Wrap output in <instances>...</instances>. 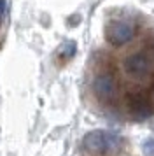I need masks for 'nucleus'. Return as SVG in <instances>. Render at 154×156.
I'll list each match as a JSON object with an SVG mask.
<instances>
[{
    "mask_svg": "<svg viewBox=\"0 0 154 156\" xmlns=\"http://www.w3.org/2000/svg\"><path fill=\"white\" fill-rule=\"evenodd\" d=\"M91 90H93V95L96 97L98 102L107 104V102H112V100L117 98L119 81L112 70H100L93 77Z\"/></svg>",
    "mask_w": 154,
    "mask_h": 156,
    "instance_id": "7ed1b4c3",
    "label": "nucleus"
},
{
    "mask_svg": "<svg viewBox=\"0 0 154 156\" xmlns=\"http://www.w3.org/2000/svg\"><path fill=\"white\" fill-rule=\"evenodd\" d=\"M135 34L137 30L133 27V23L124 21V20H114L105 27V41L114 48L130 44L135 39Z\"/></svg>",
    "mask_w": 154,
    "mask_h": 156,
    "instance_id": "20e7f679",
    "label": "nucleus"
},
{
    "mask_svg": "<svg viewBox=\"0 0 154 156\" xmlns=\"http://www.w3.org/2000/svg\"><path fill=\"white\" fill-rule=\"evenodd\" d=\"M123 70L130 79L133 81H147V79L152 76L154 70V62L152 56L147 53V51H135L130 53L123 62Z\"/></svg>",
    "mask_w": 154,
    "mask_h": 156,
    "instance_id": "f03ea898",
    "label": "nucleus"
},
{
    "mask_svg": "<svg viewBox=\"0 0 154 156\" xmlns=\"http://www.w3.org/2000/svg\"><path fill=\"white\" fill-rule=\"evenodd\" d=\"M126 109L133 119L142 121L147 119L154 114V102L152 98L142 91H135L131 95H128L126 98Z\"/></svg>",
    "mask_w": 154,
    "mask_h": 156,
    "instance_id": "39448f33",
    "label": "nucleus"
},
{
    "mask_svg": "<svg viewBox=\"0 0 154 156\" xmlns=\"http://www.w3.org/2000/svg\"><path fill=\"white\" fill-rule=\"evenodd\" d=\"M75 51H77L75 41H67V42L61 46V49H60V56H61L63 60H70V58L75 55Z\"/></svg>",
    "mask_w": 154,
    "mask_h": 156,
    "instance_id": "423d86ee",
    "label": "nucleus"
},
{
    "mask_svg": "<svg viewBox=\"0 0 154 156\" xmlns=\"http://www.w3.org/2000/svg\"><path fill=\"white\" fill-rule=\"evenodd\" d=\"M124 146V139L110 130H91L82 137V149L93 156H114Z\"/></svg>",
    "mask_w": 154,
    "mask_h": 156,
    "instance_id": "f257e3e1",
    "label": "nucleus"
},
{
    "mask_svg": "<svg viewBox=\"0 0 154 156\" xmlns=\"http://www.w3.org/2000/svg\"><path fill=\"white\" fill-rule=\"evenodd\" d=\"M142 151L145 153V156H154V137L147 139V140L142 144Z\"/></svg>",
    "mask_w": 154,
    "mask_h": 156,
    "instance_id": "0eeeda50",
    "label": "nucleus"
},
{
    "mask_svg": "<svg viewBox=\"0 0 154 156\" xmlns=\"http://www.w3.org/2000/svg\"><path fill=\"white\" fill-rule=\"evenodd\" d=\"M5 7H7V4H5V0H0V16L5 12Z\"/></svg>",
    "mask_w": 154,
    "mask_h": 156,
    "instance_id": "6e6552de",
    "label": "nucleus"
}]
</instances>
